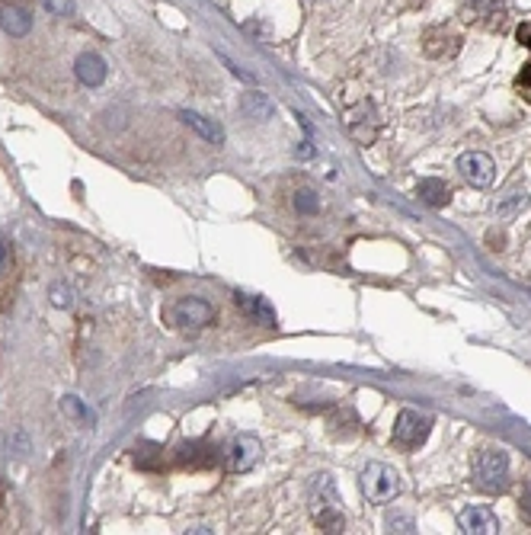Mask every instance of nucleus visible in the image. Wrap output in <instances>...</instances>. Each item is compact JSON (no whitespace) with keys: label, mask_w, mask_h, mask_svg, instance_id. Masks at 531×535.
<instances>
[{"label":"nucleus","mask_w":531,"mask_h":535,"mask_svg":"<svg viewBox=\"0 0 531 535\" xmlns=\"http://www.w3.org/2000/svg\"><path fill=\"white\" fill-rule=\"evenodd\" d=\"M416 192H420L422 202H426V206H432V209L448 206V199H451V190L442 183V180H436V176H432V180H422Z\"/></svg>","instance_id":"obj_14"},{"label":"nucleus","mask_w":531,"mask_h":535,"mask_svg":"<svg viewBox=\"0 0 531 535\" xmlns=\"http://www.w3.org/2000/svg\"><path fill=\"white\" fill-rule=\"evenodd\" d=\"M45 10L55 16H71L74 13V0H42Z\"/></svg>","instance_id":"obj_18"},{"label":"nucleus","mask_w":531,"mask_h":535,"mask_svg":"<svg viewBox=\"0 0 531 535\" xmlns=\"http://www.w3.org/2000/svg\"><path fill=\"white\" fill-rule=\"evenodd\" d=\"M202 442H192V446H182L176 452V462L180 465H190V468H199V465H208L215 462V452H202Z\"/></svg>","instance_id":"obj_15"},{"label":"nucleus","mask_w":531,"mask_h":535,"mask_svg":"<svg viewBox=\"0 0 531 535\" xmlns=\"http://www.w3.org/2000/svg\"><path fill=\"white\" fill-rule=\"evenodd\" d=\"M458 49H461V36L448 32L445 26H432L422 36V52L429 55V58H451V55H458Z\"/></svg>","instance_id":"obj_9"},{"label":"nucleus","mask_w":531,"mask_h":535,"mask_svg":"<svg viewBox=\"0 0 531 535\" xmlns=\"http://www.w3.org/2000/svg\"><path fill=\"white\" fill-rule=\"evenodd\" d=\"M260 440L256 436H237V440L227 446V468L231 471H250L256 462H260Z\"/></svg>","instance_id":"obj_8"},{"label":"nucleus","mask_w":531,"mask_h":535,"mask_svg":"<svg viewBox=\"0 0 531 535\" xmlns=\"http://www.w3.org/2000/svg\"><path fill=\"white\" fill-rule=\"evenodd\" d=\"M458 170L471 186H490L496 176V164L490 155L483 151H467V155L458 157Z\"/></svg>","instance_id":"obj_7"},{"label":"nucleus","mask_w":531,"mask_h":535,"mask_svg":"<svg viewBox=\"0 0 531 535\" xmlns=\"http://www.w3.org/2000/svg\"><path fill=\"white\" fill-rule=\"evenodd\" d=\"M509 202H502V206L500 209H496V212H500V215H512V212H516V209H522L525 206V192H509Z\"/></svg>","instance_id":"obj_20"},{"label":"nucleus","mask_w":531,"mask_h":535,"mask_svg":"<svg viewBox=\"0 0 531 535\" xmlns=\"http://www.w3.org/2000/svg\"><path fill=\"white\" fill-rule=\"evenodd\" d=\"M518 513H522V520L531 526V484L522 491V500H518Z\"/></svg>","instance_id":"obj_21"},{"label":"nucleus","mask_w":531,"mask_h":535,"mask_svg":"<svg viewBox=\"0 0 531 535\" xmlns=\"http://www.w3.org/2000/svg\"><path fill=\"white\" fill-rule=\"evenodd\" d=\"M516 36H518V42H522L525 49H528V52H531V20H528V22H522V26H518V32H516Z\"/></svg>","instance_id":"obj_25"},{"label":"nucleus","mask_w":531,"mask_h":535,"mask_svg":"<svg viewBox=\"0 0 531 535\" xmlns=\"http://www.w3.org/2000/svg\"><path fill=\"white\" fill-rule=\"evenodd\" d=\"M458 526L467 535H493L500 529V522H496V516L490 513L487 506H467V510H461Z\"/></svg>","instance_id":"obj_10"},{"label":"nucleus","mask_w":531,"mask_h":535,"mask_svg":"<svg viewBox=\"0 0 531 535\" xmlns=\"http://www.w3.org/2000/svg\"><path fill=\"white\" fill-rule=\"evenodd\" d=\"M340 497H336V487L330 481V475H317L311 484V513L317 520V526L323 532H342L346 529V520L340 513Z\"/></svg>","instance_id":"obj_2"},{"label":"nucleus","mask_w":531,"mask_h":535,"mask_svg":"<svg viewBox=\"0 0 531 535\" xmlns=\"http://www.w3.org/2000/svg\"><path fill=\"white\" fill-rule=\"evenodd\" d=\"M298 209L301 212H317V199H314V192H298Z\"/></svg>","instance_id":"obj_23"},{"label":"nucleus","mask_w":531,"mask_h":535,"mask_svg":"<svg viewBox=\"0 0 531 535\" xmlns=\"http://www.w3.org/2000/svg\"><path fill=\"white\" fill-rule=\"evenodd\" d=\"M432 430V420L420 411H401L397 420H394V442L401 449H416L426 442Z\"/></svg>","instance_id":"obj_6"},{"label":"nucleus","mask_w":531,"mask_h":535,"mask_svg":"<svg viewBox=\"0 0 531 535\" xmlns=\"http://www.w3.org/2000/svg\"><path fill=\"white\" fill-rule=\"evenodd\" d=\"M74 71H77V81L87 84V87H100L106 81V61L96 52H84L77 58V65H74Z\"/></svg>","instance_id":"obj_11"},{"label":"nucleus","mask_w":531,"mask_h":535,"mask_svg":"<svg viewBox=\"0 0 531 535\" xmlns=\"http://www.w3.org/2000/svg\"><path fill=\"white\" fill-rule=\"evenodd\" d=\"M180 119L190 125V129H196L205 141H211V145H225V129H221L218 122H211V119L199 116V112H192V110H182Z\"/></svg>","instance_id":"obj_12"},{"label":"nucleus","mask_w":531,"mask_h":535,"mask_svg":"<svg viewBox=\"0 0 531 535\" xmlns=\"http://www.w3.org/2000/svg\"><path fill=\"white\" fill-rule=\"evenodd\" d=\"M387 526H391V532H413V520H407V516H391Z\"/></svg>","instance_id":"obj_22"},{"label":"nucleus","mask_w":531,"mask_h":535,"mask_svg":"<svg viewBox=\"0 0 531 535\" xmlns=\"http://www.w3.org/2000/svg\"><path fill=\"white\" fill-rule=\"evenodd\" d=\"M234 299H237V305H241V308H247L250 315H256V317H262V321H272V311H270V305H266V301L262 299H256V295H234Z\"/></svg>","instance_id":"obj_16"},{"label":"nucleus","mask_w":531,"mask_h":535,"mask_svg":"<svg viewBox=\"0 0 531 535\" xmlns=\"http://www.w3.org/2000/svg\"><path fill=\"white\" fill-rule=\"evenodd\" d=\"M167 321L180 330H202L215 324V308L205 299H176L167 308Z\"/></svg>","instance_id":"obj_4"},{"label":"nucleus","mask_w":531,"mask_h":535,"mask_svg":"<svg viewBox=\"0 0 531 535\" xmlns=\"http://www.w3.org/2000/svg\"><path fill=\"white\" fill-rule=\"evenodd\" d=\"M461 16L465 22H473L481 30L500 32L509 22V0H467Z\"/></svg>","instance_id":"obj_5"},{"label":"nucleus","mask_w":531,"mask_h":535,"mask_svg":"<svg viewBox=\"0 0 531 535\" xmlns=\"http://www.w3.org/2000/svg\"><path fill=\"white\" fill-rule=\"evenodd\" d=\"M241 110L247 112V116H253V119H266L272 112V106L266 103V96H260V94H250L247 100L241 103Z\"/></svg>","instance_id":"obj_17"},{"label":"nucleus","mask_w":531,"mask_h":535,"mask_svg":"<svg viewBox=\"0 0 531 535\" xmlns=\"http://www.w3.org/2000/svg\"><path fill=\"white\" fill-rule=\"evenodd\" d=\"M358 484H362V494L368 497V504H391L401 491V475L385 462H368L362 468Z\"/></svg>","instance_id":"obj_3"},{"label":"nucleus","mask_w":531,"mask_h":535,"mask_svg":"<svg viewBox=\"0 0 531 535\" xmlns=\"http://www.w3.org/2000/svg\"><path fill=\"white\" fill-rule=\"evenodd\" d=\"M0 30L10 32V36H26L32 30V20L26 10L20 7H4L0 10Z\"/></svg>","instance_id":"obj_13"},{"label":"nucleus","mask_w":531,"mask_h":535,"mask_svg":"<svg viewBox=\"0 0 531 535\" xmlns=\"http://www.w3.org/2000/svg\"><path fill=\"white\" fill-rule=\"evenodd\" d=\"M10 266V241L4 235H0V272Z\"/></svg>","instance_id":"obj_24"},{"label":"nucleus","mask_w":531,"mask_h":535,"mask_svg":"<svg viewBox=\"0 0 531 535\" xmlns=\"http://www.w3.org/2000/svg\"><path fill=\"white\" fill-rule=\"evenodd\" d=\"M473 484L483 494H502L509 484V455L502 449H481L473 455Z\"/></svg>","instance_id":"obj_1"},{"label":"nucleus","mask_w":531,"mask_h":535,"mask_svg":"<svg viewBox=\"0 0 531 535\" xmlns=\"http://www.w3.org/2000/svg\"><path fill=\"white\" fill-rule=\"evenodd\" d=\"M516 90H518L522 96H528V100H531V61H528V65H522V71H518Z\"/></svg>","instance_id":"obj_19"}]
</instances>
